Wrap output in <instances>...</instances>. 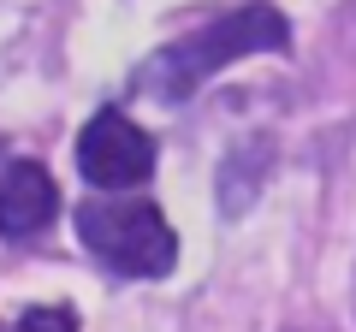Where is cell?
Returning <instances> with one entry per match:
<instances>
[{
	"mask_svg": "<svg viewBox=\"0 0 356 332\" xmlns=\"http://www.w3.org/2000/svg\"><path fill=\"white\" fill-rule=\"evenodd\" d=\"M291 42V24H285L280 6H267V0H250V6H232V13L208 18L202 30H191L184 42H172V48L149 53L137 72V90L154 95V101L178 107L184 95H196L214 72H226V65L250 60V53H273Z\"/></svg>",
	"mask_w": 356,
	"mask_h": 332,
	"instance_id": "obj_1",
	"label": "cell"
},
{
	"mask_svg": "<svg viewBox=\"0 0 356 332\" xmlns=\"http://www.w3.org/2000/svg\"><path fill=\"white\" fill-rule=\"evenodd\" d=\"M77 243L125 279H166L178 267V231L154 202H83Z\"/></svg>",
	"mask_w": 356,
	"mask_h": 332,
	"instance_id": "obj_2",
	"label": "cell"
},
{
	"mask_svg": "<svg viewBox=\"0 0 356 332\" xmlns=\"http://www.w3.org/2000/svg\"><path fill=\"white\" fill-rule=\"evenodd\" d=\"M77 172L95 190H131L154 172V137L143 125H131L119 107H102L77 137Z\"/></svg>",
	"mask_w": 356,
	"mask_h": 332,
	"instance_id": "obj_3",
	"label": "cell"
},
{
	"mask_svg": "<svg viewBox=\"0 0 356 332\" xmlns=\"http://www.w3.org/2000/svg\"><path fill=\"white\" fill-rule=\"evenodd\" d=\"M54 214H60V190H54L48 172L36 160L6 166V179H0V238H36V231L54 226Z\"/></svg>",
	"mask_w": 356,
	"mask_h": 332,
	"instance_id": "obj_4",
	"label": "cell"
},
{
	"mask_svg": "<svg viewBox=\"0 0 356 332\" xmlns=\"http://www.w3.org/2000/svg\"><path fill=\"white\" fill-rule=\"evenodd\" d=\"M267 160H273V154H267V142H250V149H238L226 166H220V208H226V214H243V208L255 202Z\"/></svg>",
	"mask_w": 356,
	"mask_h": 332,
	"instance_id": "obj_5",
	"label": "cell"
},
{
	"mask_svg": "<svg viewBox=\"0 0 356 332\" xmlns=\"http://www.w3.org/2000/svg\"><path fill=\"white\" fill-rule=\"evenodd\" d=\"M0 332H77V315L72 308H24V315L13 320V326H0Z\"/></svg>",
	"mask_w": 356,
	"mask_h": 332,
	"instance_id": "obj_6",
	"label": "cell"
}]
</instances>
